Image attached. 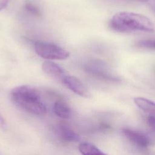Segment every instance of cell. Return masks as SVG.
Masks as SVG:
<instances>
[{
    "label": "cell",
    "instance_id": "7a4b0ae2",
    "mask_svg": "<svg viewBox=\"0 0 155 155\" xmlns=\"http://www.w3.org/2000/svg\"><path fill=\"white\" fill-rule=\"evenodd\" d=\"M114 31L125 33L132 31L153 32L154 26L147 16L128 12H120L114 14L109 23Z\"/></svg>",
    "mask_w": 155,
    "mask_h": 155
},
{
    "label": "cell",
    "instance_id": "277c9868",
    "mask_svg": "<svg viewBox=\"0 0 155 155\" xmlns=\"http://www.w3.org/2000/svg\"><path fill=\"white\" fill-rule=\"evenodd\" d=\"M61 82L77 94L85 97L89 96V92L87 88L77 78L67 74Z\"/></svg>",
    "mask_w": 155,
    "mask_h": 155
},
{
    "label": "cell",
    "instance_id": "3957f363",
    "mask_svg": "<svg viewBox=\"0 0 155 155\" xmlns=\"http://www.w3.org/2000/svg\"><path fill=\"white\" fill-rule=\"evenodd\" d=\"M34 48L39 56L46 59L63 60L70 56V53L67 50L50 42L36 41L35 42Z\"/></svg>",
    "mask_w": 155,
    "mask_h": 155
},
{
    "label": "cell",
    "instance_id": "30bf717a",
    "mask_svg": "<svg viewBox=\"0 0 155 155\" xmlns=\"http://www.w3.org/2000/svg\"><path fill=\"white\" fill-rule=\"evenodd\" d=\"M78 149L82 155H107L97 147L88 142H82L80 143Z\"/></svg>",
    "mask_w": 155,
    "mask_h": 155
},
{
    "label": "cell",
    "instance_id": "7c38bea8",
    "mask_svg": "<svg viewBox=\"0 0 155 155\" xmlns=\"http://www.w3.org/2000/svg\"><path fill=\"white\" fill-rule=\"evenodd\" d=\"M25 8L28 12L35 15H39L40 14L39 8L31 3H26Z\"/></svg>",
    "mask_w": 155,
    "mask_h": 155
},
{
    "label": "cell",
    "instance_id": "2e32d148",
    "mask_svg": "<svg viewBox=\"0 0 155 155\" xmlns=\"http://www.w3.org/2000/svg\"><path fill=\"white\" fill-rule=\"evenodd\" d=\"M134 1H137V2H148L149 0H133Z\"/></svg>",
    "mask_w": 155,
    "mask_h": 155
},
{
    "label": "cell",
    "instance_id": "9c48e42d",
    "mask_svg": "<svg viewBox=\"0 0 155 155\" xmlns=\"http://www.w3.org/2000/svg\"><path fill=\"white\" fill-rule=\"evenodd\" d=\"M53 111L57 116L62 119H68L71 114V110L69 105L65 101L61 100L54 102Z\"/></svg>",
    "mask_w": 155,
    "mask_h": 155
},
{
    "label": "cell",
    "instance_id": "ba28073f",
    "mask_svg": "<svg viewBox=\"0 0 155 155\" xmlns=\"http://www.w3.org/2000/svg\"><path fill=\"white\" fill-rule=\"evenodd\" d=\"M134 104L148 115H155V102L142 97L134 98Z\"/></svg>",
    "mask_w": 155,
    "mask_h": 155
},
{
    "label": "cell",
    "instance_id": "52a82bcc",
    "mask_svg": "<svg viewBox=\"0 0 155 155\" xmlns=\"http://www.w3.org/2000/svg\"><path fill=\"white\" fill-rule=\"evenodd\" d=\"M42 68L47 74L60 82H62L67 75L62 68L51 61H44L42 65Z\"/></svg>",
    "mask_w": 155,
    "mask_h": 155
},
{
    "label": "cell",
    "instance_id": "5b68a950",
    "mask_svg": "<svg viewBox=\"0 0 155 155\" xmlns=\"http://www.w3.org/2000/svg\"><path fill=\"white\" fill-rule=\"evenodd\" d=\"M122 133L131 143L140 148H146L150 145L149 139L141 133L129 128H124L122 130Z\"/></svg>",
    "mask_w": 155,
    "mask_h": 155
},
{
    "label": "cell",
    "instance_id": "5bb4252c",
    "mask_svg": "<svg viewBox=\"0 0 155 155\" xmlns=\"http://www.w3.org/2000/svg\"><path fill=\"white\" fill-rule=\"evenodd\" d=\"M8 4V0H0V10L6 7Z\"/></svg>",
    "mask_w": 155,
    "mask_h": 155
},
{
    "label": "cell",
    "instance_id": "6da1fadb",
    "mask_svg": "<svg viewBox=\"0 0 155 155\" xmlns=\"http://www.w3.org/2000/svg\"><path fill=\"white\" fill-rule=\"evenodd\" d=\"M10 97L16 106L26 112L36 116H44L47 113L40 93L33 86L24 85L16 87L11 91Z\"/></svg>",
    "mask_w": 155,
    "mask_h": 155
},
{
    "label": "cell",
    "instance_id": "8992f818",
    "mask_svg": "<svg viewBox=\"0 0 155 155\" xmlns=\"http://www.w3.org/2000/svg\"><path fill=\"white\" fill-rule=\"evenodd\" d=\"M55 132L58 137L64 142H76L79 140V135L65 124L57 125L55 128Z\"/></svg>",
    "mask_w": 155,
    "mask_h": 155
},
{
    "label": "cell",
    "instance_id": "4fadbf2b",
    "mask_svg": "<svg viewBox=\"0 0 155 155\" xmlns=\"http://www.w3.org/2000/svg\"><path fill=\"white\" fill-rule=\"evenodd\" d=\"M147 123L149 127L155 131V115H148L147 117Z\"/></svg>",
    "mask_w": 155,
    "mask_h": 155
},
{
    "label": "cell",
    "instance_id": "8fae6325",
    "mask_svg": "<svg viewBox=\"0 0 155 155\" xmlns=\"http://www.w3.org/2000/svg\"><path fill=\"white\" fill-rule=\"evenodd\" d=\"M136 45L140 48L155 50V39H145L139 41Z\"/></svg>",
    "mask_w": 155,
    "mask_h": 155
},
{
    "label": "cell",
    "instance_id": "9a60e30c",
    "mask_svg": "<svg viewBox=\"0 0 155 155\" xmlns=\"http://www.w3.org/2000/svg\"><path fill=\"white\" fill-rule=\"evenodd\" d=\"M5 125V120L3 118V117L0 114V127H3Z\"/></svg>",
    "mask_w": 155,
    "mask_h": 155
}]
</instances>
